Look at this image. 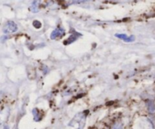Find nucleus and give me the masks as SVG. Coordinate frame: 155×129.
I'll list each match as a JSON object with an SVG mask.
<instances>
[{
	"mask_svg": "<svg viewBox=\"0 0 155 129\" xmlns=\"http://www.w3.org/2000/svg\"><path fill=\"white\" fill-rule=\"evenodd\" d=\"M18 31V25L14 21H8L3 27V32L5 34H13Z\"/></svg>",
	"mask_w": 155,
	"mask_h": 129,
	"instance_id": "1",
	"label": "nucleus"
},
{
	"mask_svg": "<svg viewBox=\"0 0 155 129\" xmlns=\"http://www.w3.org/2000/svg\"><path fill=\"white\" fill-rule=\"evenodd\" d=\"M64 34H65V31H64L63 29H62V28H56L51 33L50 38H51V40L60 39L61 37L64 36Z\"/></svg>",
	"mask_w": 155,
	"mask_h": 129,
	"instance_id": "2",
	"label": "nucleus"
},
{
	"mask_svg": "<svg viewBox=\"0 0 155 129\" xmlns=\"http://www.w3.org/2000/svg\"><path fill=\"white\" fill-rule=\"evenodd\" d=\"M115 36H116V37L120 38V39L123 40L124 42L126 43L133 42L135 40V37L133 36V35H132V36H128V35L125 34H116Z\"/></svg>",
	"mask_w": 155,
	"mask_h": 129,
	"instance_id": "3",
	"label": "nucleus"
},
{
	"mask_svg": "<svg viewBox=\"0 0 155 129\" xmlns=\"http://www.w3.org/2000/svg\"><path fill=\"white\" fill-rule=\"evenodd\" d=\"M147 106H148V109L150 112H153L155 109V106H154V103H153L152 101H149L147 103Z\"/></svg>",
	"mask_w": 155,
	"mask_h": 129,
	"instance_id": "4",
	"label": "nucleus"
},
{
	"mask_svg": "<svg viewBox=\"0 0 155 129\" xmlns=\"http://www.w3.org/2000/svg\"><path fill=\"white\" fill-rule=\"evenodd\" d=\"M112 129H123V124L120 122H116L112 127Z\"/></svg>",
	"mask_w": 155,
	"mask_h": 129,
	"instance_id": "5",
	"label": "nucleus"
},
{
	"mask_svg": "<svg viewBox=\"0 0 155 129\" xmlns=\"http://www.w3.org/2000/svg\"><path fill=\"white\" fill-rule=\"evenodd\" d=\"M37 2H33L32 5L31 7V9L33 12H37L38 11V8H37Z\"/></svg>",
	"mask_w": 155,
	"mask_h": 129,
	"instance_id": "6",
	"label": "nucleus"
},
{
	"mask_svg": "<svg viewBox=\"0 0 155 129\" xmlns=\"http://www.w3.org/2000/svg\"><path fill=\"white\" fill-rule=\"evenodd\" d=\"M33 113H34V120H36V121H38V120L40 119V117L38 116L39 115L38 110H37V109H34V110H33Z\"/></svg>",
	"mask_w": 155,
	"mask_h": 129,
	"instance_id": "7",
	"label": "nucleus"
},
{
	"mask_svg": "<svg viewBox=\"0 0 155 129\" xmlns=\"http://www.w3.org/2000/svg\"><path fill=\"white\" fill-rule=\"evenodd\" d=\"M33 25H34L36 28L39 29V28L41 27V23L40 21H34V23H33Z\"/></svg>",
	"mask_w": 155,
	"mask_h": 129,
	"instance_id": "8",
	"label": "nucleus"
},
{
	"mask_svg": "<svg viewBox=\"0 0 155 129\" xmlns=\"http://www.w3.org/2000/svg\"><path fill=\"white\" fill-rule=\"evenodd\" d=\"M4 129H9V128H8V126H6V125H5V127H4Z\"/></svg>",
	"mask_w": 155,
	"mask_h": 129,
	"instance_id": "9",
	"label": "nucleus"
}]
</instances>
